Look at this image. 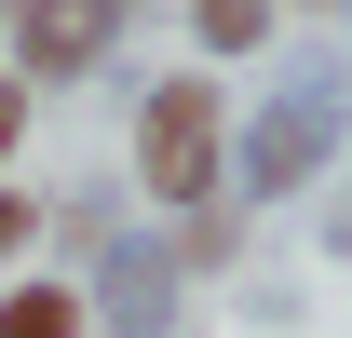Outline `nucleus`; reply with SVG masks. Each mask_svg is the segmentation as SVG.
<instances>
[{"mask_svg": "<svg viewBox=\"0 0 352 338\" xmlns=\"http://www.w3.org/2000/svg\"><path fill=\"white\" fill-rule=\"evenodd\" d=\"M190 41L204 54H258L271 41V0H190Z\"/></svg>", "mask_w": 352, "mask_h": 338, "instance_id": "obj_4", "label": "nucleus"}, {"mask_svg": "<svg viewBox=\"0 0 352 338\" xmlns=\"http://www.w3.org/2000/svg\"><path fill=\"white\" fill-rule=\"evenodd\" d=\"M28 244H41V216H28L14 190H0V257H28Z\"/></svg>", "mask_w": 352, "mask_h": 338, "instance_id": "obj_8", "label": "nucleus"}, {"mask_svg": "<svg viewBox=\"0 0 352 338\" xmlns=\"http://www.w3.org/2000/svg\"><path fill=\"white\" fill-rule=\"evenodd\" d=\"M0 338H82V297L68 284H14L0 297Z\"/></svg>", "mask_w": 352, "mask_h": 338, "instance_id": "obj_6", "label": "nucleus"}, {"mask_svg": "<svg viewBox=\"0 0 352 338\" xmlns=\"http://www.w3.org/2000/svg\"><path fill=\"white\" fill-rule=\"evenodd\" d=\"M217 176H230V109L204 68H176V82H149V109H135V190L149 203H217Z\"/></svg>", "mask_w": 352, "mask_h": 338, "instance_id": "obj_1", "label": "nucleus"}, {"mask_svg": "<svg viewBox=\"0 0 352 338\" xmlns=\"http://www.w3.org/2000/svg\"><path fill=\"white\" fill-rule=\"evenodd\" d=\"M122 41V0H14V82H82Z\"/></svg>", "mask_w": 352, "mask_h": 338, "instance_id": "obj_3", "label": "nucleus"}, {"mask_svg": "<svg viewBox=\"0 0 352 338\" xmlns=\"http://www.w3.org/2000/svg\"><path fill=\"white\" fill-rule=\"evenodd\" d=\"M0 14H14V0H0Z\"/></svg>", "mask_w": 352, "mask_h": 338, "instance_id": "obj_9", "label": "nucleus"}, {"mask_svg": "<svg viewBox=\"0 0 352 338\" xmlns=\"http://www.w3.org/2000/svg\"><path fill=\"white\" fill-rule=\"evenodd\" d=\"M163 297H176V271H163V257H149V244H135V257H122V271H109V311H122V325H135V338L163 325Z\"/></svg>", "mask_w": 352, "mask_h": 338, "instance_id": "obj_5", "label": "nucleus"}, {"mask_svg": "<svg viewBox=\"0 0 352 338\" xmlns=\"http://www.w3.org/2000/svg\"><path fill=\"white\" fill-rule=\"evenodd\" d=\"M325 149H339V68H298V82L258 109V135H244L230 163H244V190H258V203H285Z\"/></svg>", "mask_w": 352, "mask_h": 338, "instance_id": "obj_2", "label": "nucleus"}, {"mask_svg": "<svg viewBox=\"0 0 352 338\" xmlns=\"http://www.w3.org/2000/svg\"><path fill=\"white\" fill-rule=\"evenodd\" d=\"M14 135H28V82L0 68V163H14Z\"/></svg>", "mask_w": 352, "mask_h": 338, "instance_id": "obj_7", "label": "nucleus"}]
</instances>
